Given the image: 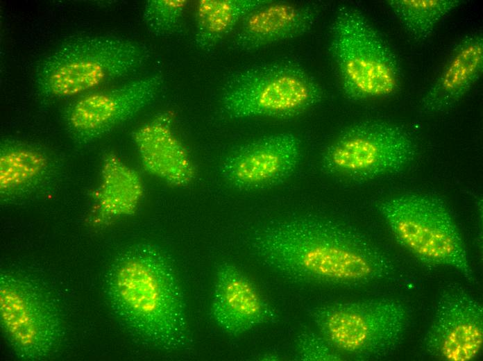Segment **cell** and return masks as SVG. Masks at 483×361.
Returning <instances> with one entry per match:
<instances>
[{
  "instance_id": "cell-1",
  "label": "cell",
  "mask_w": 483,
  "mask_h": 361,
  "mask_svg": "<svg viewBox=\"0 0 483 361\" xmlns=\"http://www.w3.org/2000/svg\"><path fill=\"white\" fill-rule=\"evenodd\" d=\"M250 244L267 267L298 283L361 286L394 273L391 260L364 235L321 217L273 221L255 230Z\"/></svg>"
},
{
  "instance_id": "cell-2",
  "label": "cell",
  "mask_w": 483,
  "mask_h": 361,
  "mask_svg": "<svg viewBox=\"0 0 483 361\" xmlns=\"http://www.w3.org/2000/svg\"><path fill=\"white\" fill-rule=\"evenodd\" d=\"M105 285L113 312L141 339L169 353L189 347L183 291L161 248L150 243L126 248L110 265Z\"/></svg>"
},
{
  "instance_id": "cell-3",
  "label": "cell",
  "mask_w": 483,
  "mask_h": 361,
  "mask_svg": "<svg viewBox=\"0 0 483 361\" xmlns=\"http://www.w3.org/2000/svg\"><path fill=\"white\" fill-rule=\"evenodd\" d=\"M149 57L146 46L129 39L110 35L75 37L40 61L35 83L45 96H71L137 71Z\"/></svg>"
},
{
  "instance_id": "cell-4",
  "label": "cell",
  "mask_w": 483,
  "mask_h": 361,
  "mask_svg": "<svg viewBox=\"0 0 483 361\" xmlns=\"http://www.w3.org/2000/svg\"><path fill=\"white\" fill-rule=\"evenodd\" d=\"M329 50L344 94L353 101L385 99L401 85L393 51L355 8L343 6L330 28Z\"/></svg>"
},
{
  "instance_id": "cell-5",
  "label": "cell",
  "mask_w": 483,
  "mask_h": 361,
  "mask_svg": "<svg viewBox=\"0 0 483 361\" xmlns=\"http://www.w3.org/2000/svg\"><path fill=\"white\" fill-rule=\"evenodd\" d=\"M397 242L424 263L453 268L475 278L459 229L446 203L434 195L407 193L378 203Z\"/></svg>"
},
{
  "instance_id": "cell-6",
  "label": "cell",
  "mask_w": 483,
  "mask_h": 361,
  "mask_svg": "<svg viewBox=\"0 0 483 361\" xmlns=\"http://www.w3.org/2000/svg\"><path fill=\"white\" fill-rule=\"evenodd\" d=\"M323 91L300 66L276 62L248 67L231 75L221 90L223 112L231 119L288 118L319 103Z\"/></svg>"
},
{
  "instance_id": "cell-7",
  "label": "cell",
  "mask_w": 483,
  "mask_h": 361,
  "mask_svg": "<svg viewBox=\"0 0 483 361\" xmlns=\"http://www.w3.org/2000/svg\"><path fill=\"white\" fill-rule=\"evenodd\" d=\"M311 317L320 335L337 351L357 358L379 359L399 346L409 314L400 301L377 299L321 305Z\"/></svg>"
},
{
  "instance_id": "cell-8",
  "label": "cell",
  "mask_w": 483,
  "mask_h": 361,
  "mask_svg": "<svg viewBox=\"0 0 483 361\" xmlns=\"http://www.w3.org/2000/svg\"><path fill=\"white\" fill-rule=\"evenodd\" d=\"M416 156L414 140L405 128L369 121L342 131L324 150L321 165L328 174L364 180L401 171Z\"/></svg>"
},
{
  "instance_id": "cell-9",
  "label": "cell",
  "mask_w": 483,
  "mask_h": 361,
  "mask_svg": "<svg viewBox=\"0 0 483 361\" xmlns=\"http://www.w3.org/2000/svg\"><path fill=\"white\" fill-rule=\"evenodd\" d=\"M0 321L20 358L44 360L61 343L63 326L55 302L40 284L18 272L0 275Z\"/></svg>"
},
{
  "instance_id": "cell-10",
  "label": "cell",
  "mask_w": 483,
  "mask_h": 361,
  "mask_svg": "<svg viewBox=\"0 0 483 361\" xmlns=\"http://www.w3.org/2000/svg\"><path fill=\"white\" fill-rule=\"evenodd\" d=\"M164 83L154 74L74 101L65 113L70 136L80 145L96 141L153 101Z\"/></svg>"
},
{
  "instance_id": "cell-11",
  "label": "cell",
  "mask_w": 483,
  "mask_h": 361,
  "mask_svg": "<svg viewBox=\"0 0 483 361\" xmlns=\"http://www.w3.org/2000/svg\"><path fill=\"white\" fill-rule=\"evenodd\" d=\"M483 344V308L458 285L446 287L424 339L427 353L439 360L469 361Z\"/></svg>"
},
{
  "instance_id": "cell-12",
  "label": "cell",
  "mask_w": 483,
  "mask_h": 361,
  "mask_svg": "<svg viewBox=\"0 0 483 361\" xmlns=\"http://www.w3.org/2000/svg\"><path fill=\"white\" fill-rule=\"evenodd\" d=\"M301 154L299 138L280 133L244 144L223 160L220 170L228 184L241 190L278 185L296 169Z\"/></svg>"
},
{
  "instance_id": "cell-13",
  "label": "cell",
  "mask_w": 483,
  "mask_h": 361,
  "mask_svg": "<svg viewBox=\"0 0 483 361\" xmlns=\"http://www.w3.org/2000/svg\"><path fill=\"white\" fill-rule=\"evenodd\" d=\"M211 314L227 334L242 335L272 321L276 314L254 283L236 266L225 262L216 271Z\"/></svg>"
},
{
  "instance_id": "cell-14",
  "label": "cell",
  "mask_w": 483,
  "mask_h": 361,
  "mask_svg": "<svg viewBox=\"0 0 483 361\" xmlns=\"http://www.w3.org/2000/svg\"><path fill=\"white\" fill-rule=\"evenodd\" d=\"M172 122L171 112H160L136 129L132 137L148 173L169 185L183 187L195 179L196 169L187 149L173 131Z\"/></svg>"
},
{
  "instance_id": "cell-15",
  "label": "cell",
  "mask_w": 483,
  "mask_h": 361,
  "mask_svg": "<svg viewBox=\"0 0 483 361\" xmlns=\"http://www.w3.org/2000/svg\"><path fill=\"white\" fill-rule=\"evenodd\" d=\"M318 13L310 5L269 0L242 19L232 45L239 51H253L300 36L310 30Z\"/></svg>"
},
{
  "instance_id": "cell-16",
  "label": "cell",
  "mask_w": 483,
  "mask_h": 361,
  "mask_svg": "<svg viewBox=\"0 0 483 361\" xmlns=\"http://www.w3.org/2000/svg\"><path fill=\"white\" fill-rule=\"evenodd\" d=\"M51 155L35 144L3 140L0 146L1 202L22 201L43 191L56 175Z\"/></svg>"
},
{
  "instance_id": "cell-17",
  "label": "cell",
  "mask_w": 483,
  "mask_h": 361,
  "mask_svg": "<svg viewBox=\"0 0 483 361\" xmlns=\"http://www.w3.org/2000/svg\"><path fill=\"white\" fill-rule=\"evenodd\" d=\"M482 69L483 34L479 31L466 35L454 47L423 96L421 112L438 113L453 107L478 81Z\"/></svg>"
},
{
  "instance_id": "cell-18",
  "label": "cell",
  "mask_w": 483,
  "mask_h": 361,
  "mask_svg": "<svg viewBox=\"0 0 483 361\" xmlns=\"http://www.w3.org/2000/svg\"><path fill=\"white\" fill-rule=\"evenodd\" d=\"M139 173L114 153L102 159L99 183L92 194L93 212L99 223H107L135 213L144 196Z\"/></svg>"
},
{
  "instance_id": "cell-19",
  "label": "cell",
  "mask_w": 483,
  "mask_h": 361,
  "mask_svg": "<svg viewBox=\"0 0 483 361\" xmlns=\"http://www.w3.org/2000/svg\"><path fill=\"white\" fill-rule=\"evenodd\" d=\"M269 0H201L195 12V43L204 51L215 47L250 12Z\"/></svg>"
},
{
  "instance_id": "cell-20",
  "label": "cell",
  "mask_w": 483,
  "mask_h": 361,
  "mask_svg": "<svg viewBox=\"0 0 483 361\" xmlns=\"http://www.w3.org/2000/svg\"><path fill=\"white\" fill-rule=\"evenodd\" d=\"M460 0H387V3L410 36L427 40L439 22L459 6Z\"/></svg>"
},
{
  "instance_id": "cell-21",
  "label": "cell",
  "mask_w": 483,
  "mask_h": 361,
  "mask_svg": "<svg viewBox=\"0 0 483 361\" xmlns=\"http://www.w3.org/2000/svg\"><path fill=\"white\" fill-rule=\"evenodd\" d=\"M187 0H149L143 10V22L147 29L156 36L169 35L178 29Z\"/></svg>"
},
{
  "instance_id": "cell-22",
  "label": "cell",
  "mask_w": 483,
  "mask_h": 361,
  "mask_svg": "<svg viewBox=\"0 0 483 361\" xmlns=\"http://www.w3.org/2000/svg\"><path fill=\"white\" fill-rule=\"evenodd\" d=\"M297 355L301 360H341V357L320 335L306 332L297 341Z\"/></svg>"
}]
</instances>
